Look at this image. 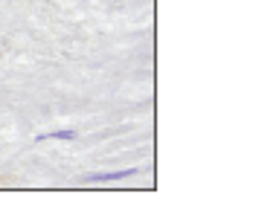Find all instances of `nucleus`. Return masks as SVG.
Segmentation results:
<instances>
[{"label": "nucleus", "mask_w": 253, "mask_h": 203, "mask_svg": "<svg viewBox=\"0 0 253 203\" xmlns=\"http://www.w3.org/2000/svg\"><path fill=\"white\" fill-rule=\"evenodd\" d=\"M76 136H79L76 131L64 128V131H50V134H38V136H35V142H44V139H76Z\"/></svg>", "instance_id": "nucleus-2"}, {"label": "nucleus", "mask_w": 253, "mask_h": 203, "mask_svg": "<svg viewBox=\"0 0 253 203\" xmlns=\"http://www.w3.org/2000/svg\"><path fill=\"white\" fill-rule=\"evenodd\" d=\"M140 169H117V171H90L84 174V183H114V180H128V177H137Z\"/></svg>", "instance_id": "nucleus-1"}]
</instances>
